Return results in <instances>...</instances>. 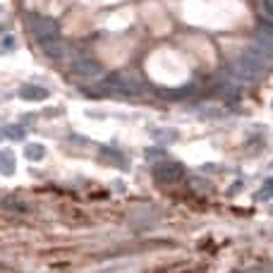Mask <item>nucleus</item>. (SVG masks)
<instances>
[{
	"label": "nucleus",
	"instance_id": "obj_7",
	"mask_svg": "<svg viewBox=\"0 0 273 273\" xmlns=\"http://www.w3.org/2000/svg\"><path fill=\"white\" fill-rule=\"evenodd\" d=\"M264 15L268 19H273V0H264Z\"/></svg>",
	"mask_w": 273,
	"mask_h": 273
},
{
	"label": "nucleus",
	"instance_id": "obj_8",
	"mask_svg": "<svg viewBox=\"0 0 273 273\" xmlns=\"http://www.w3.org/2000/svg\"><path fill=\"white\" fill-rule=\"evenodd\" d=\"M271 211H273V209H271Z\"/></svg>",
	"mask_w": 273,
	"mask_h": 273
},
{
	"label": "nucleus",
	"instance_id": "obj_1",
	"mask_svg": "<svg viewBox=\"0 0 273 273\" xmlns=\"http://www.w3.org/2000/svg\"><path fill=\"white\" fill-rule=\"evenodd\" d=\"M29 29L38 43L53 41L58 38V22L51 17H41V15H29Z\"/></svg>",
	"mask_w": 273,
	"mask_h": 273
},
{
	"label": "nucleus",
	"instance_id": "obj_4",
	"mask_svg": "<svg viewBox=\"0 0 273 273\" xmlns=\"http://www.w3.org/2000/svg\"><path fill=\"white\" fill-rule=\"evenodd\" d=\"M72 74L86 77V79H96V77H101V67L99 63H94L89 58H77V60H72Z\"/></svg>",
	"mask_w": 273,
	"mask_h": 273
},
{
	"label": "nucleus",
	"instance_id": "obj_2",
	"mask_svg": "<svg viewBox=\"0 0 273 273\" xmlns=\"http://www.w3.org/2000/svg\"><path fill=\"white\" fill-rule=\"evenodd\" d=\"M103 89L106 91H113V94H125V96H134V94H139L142 91V84L136 82L134 77H129V74H113V77H108L106 82H103Z\"/></svg>",
	"mask_w": 273,
	"mask_h": 273
},
{
	"label": "nucleus",
	"instance_id": "obj_3",
	"mask_svg": "<svg viewBox=\"0 0 273 273\" xmlns=\"http://www.w3.org/2000/svg\"><path fill=\"white\" fill-rule=\"evenodd\" d=\"M156 177L165 185H175L185 177V168L175 161H165V163H158L156 165Z\"/></svg>",
	"mask_w": 273,
	"mask_h": 273
},
{
	"label": "nucleus",
	"instance_id": "obj_6",
	"mask_svg": "<svg viewBox=\"0 0 273 273\" xmlns=\"http://www.w3.org/2000/svg\"><path fill=\"white\" fill-rule=\"evenodd\" d=\"M264 197H273V180L266 182V187L259 192V199H264Z\"/></svg>",
	"mask_w": 273,
	"mask_h": 273
},
{
	"label": "nucleus",
	"instance_id": "obj_5",
	"mask_svg": "<svg viewBox=\"0 0 273 273\" xmlns=\"http://www.w3.org/2000/svg\"><path fill=\"white\" fill-rule=\"evenodd\" d=\"M41 46H43L46 55H48V58H55V60H60V58L65 55V51H67V48H65V43L60 41V38H53V41H46V43H41Z\"/></svg>",
	"mask_w": 273,
	"mask_h": 273
}]
</instances>
